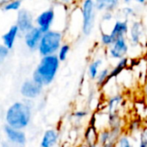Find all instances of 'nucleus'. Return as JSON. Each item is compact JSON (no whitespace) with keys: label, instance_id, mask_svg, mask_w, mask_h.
Masks as SVG:
<instances>
[{"label":"nucleus","instance_id":"1","mask_svg":"<svg viewBox=\"0 0 147 147\" xmlns=\"http://www.w3.org/2000/svg\"><path fill=\"white\" fill-rule=\"evenodd\" d=\"M30 101L27 100L23 102H16L11 104L5 114L6 125L23 130L28 127L32 119V106Z\"/></svg>","mask_w":147,"mask_h":147},{"label":"nucleus","instance_id":"2","mask_svg":"<svg viewBox=\"0 0 147 147\" xmlns=\"http://www.w3.org/2000/svg\"><path fill=\"white\" fill-rule=\"evenodd\" d=\"M59 65L60 61L57 54L43 56L33 72L32 79L43 87L50 85L56 78Z\"/></svg>","mask_w":147,"mask_h":147},{"label":"nucleus","instance_id":"3","mask_svg":"<svg viewBox=\"0 0 147 147\" xmlns=\"http://www.w3.org/2000/svg\"><path fill=\"white\" fill-rule=\"evenodd\" d=\"M63 34L58 30H49L43 33L40 39L38 52L40 57L57 54L59 49L63 44Z\"/></svg>","mask_w":147,"mask_h":147},{"label":"nucleus","instance_id":"4","mask_svg":"<svg viewBox=\"0 0 147 147\" xmlns=\"http://www.w3.org/2000/svg\"><path fill=\"white\" fill-rule=\"evenodd\" d=\"M82 34L90 36L94 29L96 17V8L94 0H83L81 5Z\"/></svg>","mask_w":147,"mask_h":147},{"label":"nucleus","instance_id":"5","mask_svg":"<svg viewBox=\"0 0 147 147\" xmlns=\"http://www.w3.org/2000/svg\"><path fill=\"white\" fill-rule=\"evenodd\" d=\"M129 42L126 37L117 39L108 49V54L111 59H121L127 57L129 52Z\"/></svg>","mask_w":147,"mask_h":147},{"label":"nucleus","instance_id":"6","mask_svg":"<svg viewBox=\"0 0 147 147\" xmlns=\"http://www.w3.org/2000/svg\"><path fill=\"white\" fill-rule=\"evenodd\" d=\"M34 24L35 22H34V18L33 16V14L28 9L21 8L17 11L16 25L18 27L21 34H24L26 32H28L32 28H34L35 26Z\"/></svg>","mask_w":147,"mask_h":147},{"label":"nucleus","instance_id":"7","mask_svg":"<svg viewBox=\"0 0 147 147\" xmlns=\"http://www.w3.org/2000/svg\"><path fill=\"white\" fill-rule=\"evenodd\" d=\"M43 90V86L34 82L32 78L25 80L20 88L21 95L27 100H34L39 97Z\"/></svg>","mask_w":147,"mask_h":147},{"label":"nucleus","instance_id":"8","mask_svg":"<svg viewBox=\"0 0 147 147\" xmlns=\"http://www.w3.org/2000/svg\"><path fill=\"white\" fill-rule=\"evenodd\" d=\"M128 42L132 47L140 46L145 37V27L141 21H133L129 25Z\"/></svg>","mask_w":147,"mask_h":147},{"label":"nucleus","instance_id":"9","mask_svg":"<svg viewBox=\"0 0 147 147\" xmlns=\"http://www.w3.org/2000/svg\"><path fill=\"white\" fill-rule=\"evenodd\" d=\"M55 20V11L53 8H49L40 12L34 19L35 26H37L43 33L51 30V27Z\"/></svg>","mask_w":147,"mask_h":147},{"label":"nucleus","instance_id":"10","mask_svg":"<svg viewBox=\"0 0 147 147\" xmlns=\"http://www.w3.org/2000/svg\"><path fill=\"white\" fill-rule=\"evenodd\" d=\"M43 35V32L37 27L34 26L30 30L26 32L23 34L24 44L30 51L38 50V47L40 41V39Z\"/></svg>","mask_w":147,"mask_h":147},{"label":"nucleus","instance_id":"11","mask_svg":"<svg viewBox=\"0 0 147 147\" xmlns=\"http://www.w3.org/2000/svg\"><path fill=\"white\" fill-rule=\"evenodd\" d=\"M3 131H4V134L8 141L17 146H24L26 144L27 137H26L25 133L22 130L16 129L8 125H5Z\"/></svg>","mask_w":147,"mask_h":147},{"label":"nucleus","instance_id":"12","mask_svg":"<svg viewBox=\"0 0 147 147\" xmlns=\"http://www.w3.org/2000/svg\"><path fill=\"white\" fill-rule=\"evenodd\" d=\"M129 30V21L127 20H116L111 31L110 35L115 41L117 39L121 37H127Z\"/></svg>","mask_w":147,"mask_h":147},{"label":"nucleus","instance_id":"13","mask_svg":"<svg viewBox=\"0 0 147 147\" xmlns=\"http://www.w3.org/2000/svg\"><path fill=\"white\" fill-rule=\"evenodd\" d=\"M20 30L18 28V27L15 24L12 25L7 32H5L3 36H2V40H3V45L5 46L9 50L13 49L16 40L17 39V37L20 34Z\"/></svg>","mask_w":147,"mask_h":147},{"label":"nucleus","instance_id":"14","mask_svg":"<svg viewBox=\"0 0 147 147\" xmlns=\"http://www.w3.org/2000/svg\"><path fill=\"white\" fill-rule=\"evenodd\" d=\"M59 141V133L57 130L51 128L45 131L40 140V147H54Z\"/></svg>","mask_w":147,"mask_h":147},{"label":"nucleus","instance_id":"15","mask_svg":"<svg viewBox=\"0 0 147 147\" xmlns=\"http://www.w3.org/2000/svg\"><path fill=\"white\" fill-rule=\"evenodd\" d=\"M128 65H129V59L127 57H125L123 59H119V61L117 62V64L110 70L109 76V79H108V83L112 78H116L117 76H119L128 66Z\"/></svg>","mask_w":147,"mask_h":147},{"label":"nucleus","instance_id":"16","mask_svg":"<svg viewBox=\"0 0 147 147\" xmlns=\"http://www.w3.org/2000/svg\"><path fill=\"white\" fill-rule=\"evenodd\" d=\"M123 102V96L121 94L115 95L111 96L108 102L107 109L108 114H116L119 111V107L121 105Z\"/></svg>","mask_w":147,"mask_h":147},{"label":"nucleus","instance_id":"17","mask_svg":"<svg viewBox=\"0 0 147 147\" xmlns=\"http://www.w3.org/2000/svg\"><path fill=\"white\" fill-rule=\"evenodd\" d=\"M102 63H103V61L100 58H97L90 63L89 67H88V75L91 80H96V78L100 71L99 70H100V67L102 66Z\"/></svg>","mask_w":147,"mask_h":147},{"label":"nucleus","instance_id":"18","mask_svg":"<svg viewBox=\"0 0 147 147\" xmlns=\"http://www.w3.org/2000/svg\"><path fill=\"white\" fill-rule=\"evenodd\" d=\"M84 140L87 146L98 143V134L95 125H90L87 127L84 134Z\"/></svg>","mask_w":147,"mask_h":147},{"label":"nucleus","instance_id":"19","mask_svg":"<svg viewBox=\"0 0 147 147\" xmlns=\"http://www.w3.org/2000/svg\"><path fill=\"white\" fill-rule=\"evenodd\" d=\"M109 72H110V69L109 68H104L102 70H101L96 78V86L99 88H102L103 86H105L108 83V79H109Z\"/></svg>","mask_w":147,"mask_h":147},{"label":"nucleus","instance_id":"20","mask_svg":"<svg viewBox=\"0 0 147 147\" xmlns=\"http://www.w3.org/2000/svg\"><path fill=\"white\" fill-rule=\"evenodd\" d=\"M70 50H71L70 44L64 43V44L61 45L60 48L59 49V51L57 53V56H58L60 62H64V61L66 60V59L68 57V54L70 53Z\"/></svg>","mask_w":147,"mask_h":147},{"label":"nucleus","instance_id":"21","mask_svg":"<svg viewBox=\"0 0 147 147\" xmlns=\"http://www.w3.org/2000/svg\"><path fill=\"white\" fill-rule=\"evenodd\" d=\"M22 0H10L3 8L4 11H15L19 10L22 8Z\"/></svg>","mask_w":147,"mask_h":147},{"label":"nucleus","instance_id":"22","mask_svg":"<svg viewBox=\"0 0 147 147\" xmlns=\"http://www.w3.org/2000/svg\"><path fill=\"white\" fill-rule=\"evenodd\" d=\"M110 140V130L104 128L98 134V144L102 146Z\"/></svg>","mask_w":147,"mask_h":147},{"label":"nucleus","instance_id":"23","mask_svg":"<svg viewBox=\"0 0 147 147\" xmlns=\"http://www.w3.org/2000/svg\"><path fill=\"white\" fill-rule=\"evenodd\" d=\"M120 12L121 13V15L124 16L125 20H127L130 18V17H134L136 16V12H135V9L134 8L131 7V6H126V7H123L121 9H120Z\"/></svg>","mask_w":147,"mask_h":147},{"label":"nucleus","instance_id":"24","mask_svg":"<svg viewBox=\"0 0 147 147\" xmlns=\"http://www.w3.org/2000/svg\"><path fill=\"white\" fill-rule=\"evenodd\" d=\"M114 42H115V40H114V39L112 38V36L110 35L109 33L102 32V34H101V43L102 44V46H104L106 47H109Z\"/></svg>","mask_w":147,"mask_h":147},{"label":"nucleus","instance_id":"25","mask_svg":"<svg viewBox=\"0 0 147 147\" xmlns=\"http://www.w3.org/2000/svg\"><path fill=\"white\" fill-rule=\"evenodd\" d=\"M116 144H117V147H134L130 142V140L126 135L121 136L117 140Z\"/></svg>","mask_w":147,"mask_h":147},{"label":"nucleus","instance_id":"26","mask_svg":"<svg viewBox=\"0 0 147 147\" xmlns=\"http://www.w3.org/2000/svg\"><path fill=\"white\" fill-rule=\"evenodd\" d=\"M9 53V50L3 44H0V65H2L4 62Z\"/></svg>","mask_w":147,"mask_h":147},{"label":"nucleus","instance_id":"27","mask_svg":"<svg viewBox=\"0 0 147 147\" xmlns=\"http://www.w3.org/2000/svg\"><path fill=\"white\" fill-rule=\"evenodd\" d=\"M94 1H95L96 10L104 11V10H106L107 5H108V3L109 0H94Z\"/></svg>","mask_w":147,"mask_h":147},{"label":"nucleus","instance_id":"28","mask_svg":"<svg viewBox=\"0 0 147 147\" xmlns=\"http://www.w3.org/2000/svg\"><path fill=\"white\" fill-rule=\"evenodd\" d=\"M140 147H147V127H145L141 131Z\"/></svg>","mask_w":147,"mask_h":147},{"label":"nucleus","instance_id":"29","mask_svg":"<svg viewBox=\"0 0 147 147\" xmlns=\"http://www.w3.org/2000/svg\"><path fill=\"white\" fill-rule=\"evenodd\" d=\"M121 3V0H109L106 8V10H109V11H115V9H118V6Z\"/></svg>","mask_w":147,"mask_h":147},{"label":"nucleus","instance_id":"30","mask_svg":"<svg viewBox=\"0 0 147 147\" xmlns=\"http://www.w3.org/2000/svg\"><path fill=\"white\" fill-rule=\"evenodd\" d=\"M114 18V12L109 10H104L102 15V22H110Z\"/></svg>","mask_w":147,"mask_h":147},{"label":"nucleus","instance_id":"31","mask_svg":"<svg viewBox=\"0 0 147 147\" xmlns=\"http://www.w3.org/2000/svg\"><path fill=\"white\" fill-rule=\"evenodd\" d=\"M89 115L88 111H85V110H79V111H76L73 113V117H75L77 120H82L84 119V117H86L87 115Z\"/></svg>","mask_w":147,"mask_h":147},{"label":"nucleus","instance_id":"32","mask_svg":"<svg viewBox=\"0 0 147 147\" xmlns=\"http://www.w3.org/2000/svg\"><path fill=\"white\" fill-rule=\"evenodd\" d=\"M139 128H140V122L137 120H134V121H132V123L129 127V129L133 132V131L138 130Z\"/></svg>","mask_w":147,"mask_h":147},{"label":"nucleus","instance_id":"33","mask_svg":"<svg viewBox=\"0 0 147 147\" xmlns=\"http://www.w3.org/2000/svg\"><path fill=\"white\" fill-rule=\"evenodd\" d=\"M2 147H23V146H17V145H15V144L7 140V141L3 142Z\"/></svg>","mask_w":147,"mask_h":147},{"label":"nucleus","instance_id":"34","mask_svg":"<svg viewBox=\"0 0 147 147\" xmlns=\"http://www.w3.org/2000/svg\"><path fill=\"white\" fill-rule=\"evenodd\" d=\"M123 1V3H132L133 1H134V2H136L137 3H139V4H145L146 3V0H122Z\"/></svg>","mask_w":147,"mask_h":147},{"label":"nucleus","instance_id":"35","mask_svg":"<svg viewBox=\"0 0 147 147\" xmlns=\"http://www.w3.org/2000/svg\"><path fill=\"white\" fill-rule=\"evenodd\" d=\"M58 1L63 5H70L73 2V0H58Z\"/></svg>","mask_w":147,"mask_h":147},{"label":"nucleus","instance_id":"36","mask_svg":"<svg viewBox=\"0 0 147 147\" xmlns=\"http://www.w3.org/2000/svg\"><path fill=\"white\" fill-rule=\"evenodd\" d=\"M115 145H116V144H115V143H113V142H111V141H109V142L106 143L105 145L102 146V147H115Z\"/></svg>","mask_w":147,"mask_h":147},{"label":"nucleus","instance_id":"37","mask_svg":"<svg viewBox=\"0 0 147 147\" xmlns=\"http://www.w3.org/2000/svg\"><path fill=\"white\" fill-rule=\"evenodd\" d=\"M10 0H0V8H3V6L8 3V2H9Z\"/></svg>","mask_w":147,"mask_h":147},{"label":"nucleus","instance_id":"38","mask_svg":"<svg viewBox=\"0 0 147 147\" xmlns=\"http://www.w3.org/2000/svg\"><path fill=\"white\" fill-rule=\"evenodd\" d=\"M87 147H98V143L92 144V145H89V146H87Z\"/></svg>","mask_w":147,"mask_h":147},{"label":"nucleus","instance_id":"39","mask_svg":"<svg viewBox=\"0 0 147 147\" xmlns=\"http://www.w3.org/2000/svg\"><path fill=\"white\" fill-rule=\"evenodd\" d=\"M146 94H147V90H146Z\"/></svg>","mask_w":147,"mask_h":147}]
</instances>
